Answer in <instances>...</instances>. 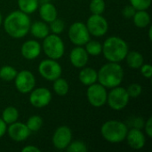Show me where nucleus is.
I'll return each instance as SVG.
<instances>
[{
	"label": "nucleus",
	"instance_id": "f257e3e1",
	"mask_svg": "<svg viewBox=\"0 0 152 152\" xmlns=\"http://www.w3.org/2000/svg\"><path fill=\"white\" fill-rule=\"evenodd\" d=\"M31 21L28 15L21 11H14L8 14L4 20L5 32L13 38L25 37L30 28Z\"/></svg>",
	"mask_w": 152,
	"mask_h": 152
},
{
	"label": "nucleus",
	"instance_id": "f03ea898",
	"mask_svg": "<svg viewBox=\"0 0 152 152\" xmlns=\"http://www.w3.org/2000/svg\"><path fill=\"white\" fill-rule=\"evenodd\" d=\"M98 73L97 81L105 88L118 86L124 79V69L118 62H110L103 65Z\"/></svg>",
	"mask_w": 152,
	"mask_h": 152
},
{
	"label": "nucleus",
	"instance_id": "7ed1b4c3",
	"mask_svg": "<svg viewBox=\"0 0 152 152\" xmlns=\"http://www.w3.org/2000/svg\"><path fill=\"white\" fill-rule=\"evenodd\" d=\"M128 51V45L124 39L119 37H110L104 41L102 53L109 61L120 62L126 58Z\"/></svg>",
	"mask_w": 152,
	"mask_h": 152
},
{
	"label": "nucleus",
	"instance_id": "20e7f679",
	"mask_svg": "<svg viewBox=\"0 0 152 152\" xmlns=\"http://www.w3.org/2000/svg\"><path fill=\"white\" fill-rule=\"evenodd\" d=\"M127 131V126L118 120H109L105 122L101 128L102 137L111 143L123 142L126 139Z\"/></svg>",
	"mask_w": 152,
	"mask_h": 152
},
{
	"label": "nucleus",
	"instance_id": "39448f33",
	"mask_svg": "<svg viewBox=\"0 0 152 152\" xmlns=\"http://www.w3.org/2000/svg\"><path fill=\"white\" fill-rule=\"evenodd\" d=\"M43 50L49 59L58 60L64 54L65 47L62 39L55 34L48 35L44 38Z\"/></svg>",
	"mask_w": 152,
	"mask_h": 152
},
{
	"label": "nucleus",
	"instance_id": "423d86ee",
	"mask_svg": "<svg viewBox=\"0 0 152 152\" xmlns=\"http://www.w3.org/2000/svg\"><path fill=\"white\" fill-rule=\"evenodd\" d=\"M129 95L124 87L116 86L111 88L107 95V103L114 110H121L126 107L129 102Z\"/></svg>",
	"mask_w": 152,
	"mask_h": 152
},
{
	"label": "nucleus",
	"instance_id": "0eeeda50",
	"mask_svg": "<svg viewBox=\"0 0 152 152\" xmlns=\"http://www.w3.org/2000/svg\"><path fill=\"white\" fill-rule=\"evenodd\" d=\"M69 37L72 44L77 46H82L90 40V33L85 23L77 21L69 27Z\"/></svg>",
	"mask_w": 152,
	"mask_h": 152
},
{
	"label": "nucleus",
	"instance_id": "6e6552de",
	"mask_svg": "<svg viewBox=\"0 0 152 152\" xmlns=\"http://www.w3.org/2000/svg\"><path fill=\"white\" fill-rule=\"evenodd\" d=\"M38 72L45 79L48 81H54L61 77L62 69L59 62L53 59L44 60L38 66Z\"/></svg>",
	"mask_w": 152,
	"mask_h": 152
},
{
	"label": "nucleus",
	"instance_id": "1a4fd4ad",
	"mask_svg": "<svg viewBox=\"0 0 152 152\" xmlns=\"http://www.w3.org/2000/svg\"><path fill=\"white\" fill-rule=\"evenodd\" d=\"M107 95L108 93L106 91V88L103 86H102L100 83L99 84L94 83L89 86L86 91V96L88 102L92 106L96 108L102 107L107 102Z\"/></svg>",
	"mask_w": 152,
	"mask_h": 152
},
{
	"label": "nucleus",
	"instance_id": "9d476101",
	"mask_svg": "<svg viewBox=\"0 0 152 152\" xmlns=\"http://www.w3.org/2000/svg\"><path fill=\"white\" fill-rule=\"evenodd\" d=\"M86 25L90 35L94 37H102L109 29L108 21L102 14H92L88 18Z\"/></svg>",
	"mask_w": 152,
	"mask_h": 152
},
{
	"label": "nucleus",
	"instance_id": "9b49d317",
	"mask_svg": "<svg viewBox=\"0 0 152 152\" xmlns=\"http://www.w3.org/2000/svg\"><path fill=\"white\" fill-rule=\"evenodd\" d=\"M16 89L21 94L30 93L36 86V78L32 72L28 70H21L17 73L14 78Z\"/></svg>",
	"mask_w": 152,
	"mask_h": 152
},
{
	"label": "nucleus",
	"instance_id": "f8f14e48",
	"mask_svg": "<svg viewBox=\"0 0 152 152\" xmlns=\"http://www.w3.org/2000/svg\"><path fill=\"white\" fill-rule=\"evenodd\" d=\"M29 102L36 108H44L47 106L52 100L51 92L45 87H39L33 89L30 92Z\"/></svg>",
	"mask_w": 152,
	"mask_h": 152
},
{
	"label": "nucleus",
	"instance_id": "ddd939ff",
	"mask_svg": "<svg viewBox=\"0 0 152 152\" xmlns=\"http://www.w3.org/2000/svg\"><path fill=\"white\" fill-rule=\"evenodd\" d=\"M53 143L58 150H65L72 140V132L69 127L62 126L58 127L53 135Z\"/></svg>",
	"mask_w": 152,
	"mask_h": 152
},
{
	"label": "nucleus",
	"instance_id": "4468645a",
	"mask_svg": "<svg viewBox=\"0 0 152 152\" xmlns=\"http://www.w3.org/2000/svg\"><path fill=\"white\" fill-rule=\"evenodd\" d=\"M6 131H7L10 138L15 142H23L31 134L30 130L28 128L26 124L17 122V121L10 124V126Z\"/></svg>",
	"mask_w": 152,
	"mask_h": 152
},
{
	"label": "nucleus",
	"instance_id": "2eb2a0df",
	"mask_svg": "<svg viewBox=\"0 0 152 152\" xmlns=\"http://www.w3.org/2000/svg\"><path fill=\"white\" fill-rule=\"evenodd\" d=\"M126 139L127 141L128 145L134 150L142 149L146 142L145 135L141 131V129L137 128H131L130 130H128Z\"/></svg>",
	"mask_w": 152,
	"mask_h": 152
},
{
	"label": "nucleus",
	"instance_id": "dca6fc26",
	"mask_svg": "<svg viewBox=\"0 0 152 152\" xmlns=\"http://www.w3.org/2000/svg\"><path fill=\"white\" fill-rule=\"evenodd\" d=\"M69 60L74 67L77 69H82L86 67L88 62V53L82 46H77L71 50L69 54Z\"/></svg>",
	"mask_w": 152,
	"mask_h": 152
},
{
	"label": "nucleus",
	"instance_id": "f3484780",
	"mask_svg": "<svg viewBox=\"0 0 152 152\" xmlns=\"http://www.w3.org/2000/svg\"><path fill=\"white\" fill-rule=\"evenodd\" d=\"M41 45L36 40H28L24 42L20 48L21 55L27 60H34L41 53Z\"/></svg>",
	"mask_w": 152,
	"mask_h": 152
},
{
	"label": "nucleus",
	"instance_id": "a211bd4d",
	"mask_svg": "<svg viewBox=\"0 0 152 152\" xmlns=\"http://www.w3.org/2000/svg\"><path fill=\"white\" fill-rule=\"evenodd\" d=\"M39 14L45 22L50 23L57 18L58 12L56 7L53 4L46 2L41 4L39 8Z\"/></svg>",
	"mask_w": 152,
	"mask_h": 152
},
{
	"label": "nucleus",
	"instance_id": "6ab92c4d",
	"mask_svg": "<svg viewBox=\"0 0 152 152\" xmlns=\"http://www.w3.org/2000/svg\"><path fill=\"white\" fill-rule=\"evenodd\" d=\"M79 81L85 85V86H91L94 83H96L98 78V73L97 71L93 68H82L81 71L78 75Z\"/></svg>",
	"mask_w": 152,
	"mask_h": 152
},
{
	"label": "nucleus",
	"instance_id": "aec40b11",
	"mask_svg": "<svg viewBox=\"0 0 152 152\" xmlns=\"http://www.w3.org/2000/svg\"><path fill=\"white\" fill-rule=\"evenodd\" d=\"M29 31L31 32L32 36L37 38H45L46 36L49 35L50 29L45 22L35 21L33 24L30 25Z\"/></svg>",
	"mask_w": 152,
	"mask_h": 152
},
{
	"label": "nucleus",
	"instance_id": "412c9836",
	"mask_svg": "<svg viewBox=\"0 0 152 152\" xmlns=\"http://www.w3.org/2000/svg\"><path fill=\"white\" fill-rule=\"evenodd\" d=\"M125 59H126V63L131 69H140L144 62L143 56L136 51H128Z\"/></svg>",
	"mask_w": 152,
	"mask_h": 152
},
{
	"label": "nucleus",
	"instance_id": "4be33fe9",
	"mask_svg": "<svg viewBox=\"0 0 152 152\" xmlns=\"http://www.w3.org/2000/svg\"><path fill=\"white\" fill-rule=\"evenodd\" d=\"M133 19L134 25L138 28H146L151 23V16L146 10L136 11Z\"/></svg>",
	"mask_w": 152,
	"mask_h": 152
},
{
	"label": "nucleus",
	"instance_id": "5701e85b",
	"mask_svg": "<svg viewBox=\"0 0 152 152\" xmlns=\"http://www.w3.org/2000/svg\"><path fill=\"white\" fill-rule=\"evenodd\" d=\"M20 11L29 14L35 12L38 8V0H18Z\"/></svg>",
	"mask_w": 152,
	"mask_h": 152
},
{
	"label": "nucleus",
	"instance_id": "b1692460",
	"mask_svg": "<svg viewBox=\"0 0 152 152\" xmlns=\"http://www.w3.org/2000/svg\"><path fill=\"white\" fill-rule=\"evenodd\" d=\"M19 118V112L15 107L9 106L5 108L2 113V119L4 121L6 125H10L17 121Z\"/></svg>",
	"mask_w": 152,
	"mask_h": 152
},
{
	"label": "nucleus",
	"instance_id": "393cba45",
	"mask_svg": "<svg viewBox=\"0 0 152 152\" xmlns=\"http://www.w3.org/2000/svg\"><path fill=\"white\" fill-rule=\"evenodd\" d=\"M53 91L60 96H64L69 92V84L61 77L53 81Z\"/></svg>",
	"mask_w": 152,
	"mask_h": 152
},
{
	"label": "nucleus",
	"instance_id": "a878e982",
	"mask_svg": "<svg viewBox=\"0 0 152 152\" xmlns=\"http://www.w3.org/2000/svg\"><path fill=\"white\" fill-rule=\"evenodd\" d=\"M85 45H86L85 49L87 52L88 55L98 56L102 52V45L96 40H89Z\"/></svg>",
	"mask_w": 152,
	"mask_h": 152
},
{
	"label": "nucleus",
	"instance_id": "bb28decb",
	"mask_svg": "<svg viewBox=\"0 0 152 152\" xmlns=\"http://www.w3.org/2000/svg\"><path fill=\"white\" fill-rule=\"evenodd\" d=\"M17 73L18 72L13 67L5 65L0 69V78L4 81H12L14 80Z\"/></svg>",
	"mask_w": 152,
	"mask_h": 152
},
{
	"label": "nucleus",
	"instance_id": "cd10ccee",
	"mask_svg": "<svg viewBox=\"0 0 152 152\" xmlns=\"http://www.w3.org/2000/svg\"><path fill=\"white\" fill-rule=\"evenodd\" d=\"M26 126L30 130V132H37L42 127L43 119L40 116H37V115L32 116L28 119Z\"/></svg>",
	"mask_w": 152,
	"mask_h": 152
},
{
	"label": "nucleus",
	"instance_id": "c85d7f7f",
	"mask_svg": "<svg viewBox=\"0 0 152 152\" xmlns=\"http://www.w3.org/2000/svg\"><path fill=\"white\" fill-rule=\"evenodd\" d=\"M89 7L93 14H102L105 10V2L104 0H92Z\"/></svg>",
	"mask_w": 152,
	"mask_h": 152
},
{
	"label": "nucleus",
	"instance_id": "c756f323",
	"mask_svg": "<svg viewBox=\"0 0 152 152\" xmlns=\"http://www.w3.org/2000/svg\"><path fill=\"white\" fill-rule=\"evenodd\" d=\"M65 28V23L61 19H55L52 22H50V27L49 29L53 32V34L59 35L63 32Z\"/></svg>",
	"mask_w": 152,
	"mask_h": 152
},
{
	"label": "nucleus",
	"instance_id": "7c9ffc66",
	"mask_svg": "<svg viewBox=\"0 0 152 152\" xmlns=\"http://www.w3.org/2000/svg\"><path fill=\"white\" fill-rule=\"evenodd\" d=\"M67 151L69 152H86L87 147L84 142L81 141H75L73 142H70L69 146L66 148Z\"/></svg>",
	"mask_w": 152,
	"mask_h": 152
},
{
	"label": "nucleus",
	"instance_id": "2f4dec72",
	"mask_svg": "<svg viewBox=\"0 0 152 152\" xmlns=\"http://www.w3.org/2000/svg\"><path fill=\"white\" fill-rule=\"evenodd\" d=\"M130 3L136 11L147 10L151 4V0H130Z\"/></svg>",
	"mask_w": 152,
	"mask_h": 152
},
{
	"label": "nucleus",
	"instance_id": "473e14b6",
	"mask_svg": "<svg viewBox=\"0 0 152 152\" xmlns=\"http://www.w3.org/2000/svg\"><path fill=\"white\" fill-rule=\"evenodd\" d=\"M142 91V88L139 84H132L126 88V92L130 98H137L141 95Z\"/></svg>",
	"mask_w": 152,
	"mask_h": 152
},
{
	"label": "nucleus",
	"instance_id": "72a5a7b5",
	"mask_svg": "<svg viewBox=\"0 0 152 152\" xmlns=\"http://www.w3.org/2000/svg\"><path fill=\"white\" fill-rule=\"evenodd\" d=\"M128 126H131L132 128H137V129H142L144 126V121L141 118H133L129 120Z\"/></svg>",
	"mask_w": 152,
	"mask_h": 152
},
{
	"label": "nucleus",
	"instance_id": "f704fd0d",
	"mask_svg": "<svg viewBox=\"0 0 152 152\" xmlns=\"http://www.w3.org/2000/svg\"><path fill=\"white\" fill-rule=\"evenodd\" d=\"M135 12H136L135 8H134V6H132L131 4H130V5H126V6L123 9V11H122L123 16H124L125 18H126V19H131V18H133Z\"/></svg>",
	"mask_w": 152,
	"mask_h": 152
},
{
	"label": "nucleus",
	"instance_id": "c9c22d12",
	"mask_svg": "<svg viewBox=\"0 0 152 152\" xmlns=\"http://www.w3.org/2000/svg\"><path fill=\"white\" fill-rule=\"evenodd\" d=\"M141 73L146 78H151L152 76V67L151 64H142L141 66Z\"/></svg>",
	"mask_w": 152,
	"mask_h": 152
},
{
	"label": "nucleus",
	"instance_id": "e433bc0d",
	"mask_svg": "<svg viewBox=\"0 0 152 152\" xmlns=\"http://www.w3.org/2000/svg\"><path fill=\"white\" fill-rule=\"evenodd\" d=\"M145 126V133L148 135L149 138L152 137V118H149V119L147 120L146 124L144 125Z\"/></svg>",
	"mask_w": 152,
	"mask_h": 152
},
{
	"label": "nucleus",
	"instance_id": "4c0bfd02",
	"mask_svg": "<svg viewBox=\"0 0 152 152\" xmlns=\"http://www.w3.org/2000/svg\"><path fill=\"white\" fill-rule=\"evenodd\" d=\"M6 130H7L6 124L2 118H0V138H2L4 135V134L6 133Z\"/></svg>",
	"mask_w": 152,
	"mask_h": 152
},
{
	"label": "nucleus",
	"instance_id": "58836bf2",
	"mask_svg": "<svg viewBox=\"0 0 152 152\" xmlns=\"http://www.w3.org/2000/svg\"><path fill=\"white\" fill-rule=\"evenodd\" d=\"M21 151L22 152H40V149H38L37 147H36V146H30V145H28V146H26V147H24V148H22V150H21Z\"/></svg>",
	"mask_w": 152,
	"mask_h": 152
},
{
	"label": "nucleus",
	"instance_id": "ea45409f",
	"mask_svg": "<svg viewBox=\"0 0 152 152\" xmlns=\"http://www.w3.org/2000/svg\"><path fill=\"white\" fill-rule=\"evenodd\" d=\"M151 32H152V27H150V29H149V38H150V40H151V39H152Z\"/></svg>",
	"mask_w": 152,
	"mask_h": 152
},
{
	"label": "nucleus",
	"instance_id": "a19ab883",
	"mask_svg": "<svg viewBox=\"0 0 152 152\" xmlns=\"http://www.w3.org/2000/svg\"><path fill=\"white\" fill-rule=\"evenodd\" d=\"M2 20H3V19H2V15H1V13H0V25L2 24Z\"/></svg>",
	"mask_w": 152,
	"mask_h": 152
}]
</instances>
